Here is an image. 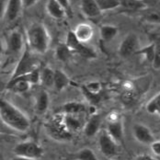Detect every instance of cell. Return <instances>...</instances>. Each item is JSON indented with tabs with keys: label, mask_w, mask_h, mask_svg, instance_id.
<instances>
[{
	"label": "cell",
	"mask_w": 160,
	"mask_h": 160,
	"mask_svg": "<svg viewBox=\"0 0 160 160\" xmlns=\"http://www.w3.org/2000/svg\"><path fill=\"white\" fill-rule=\"evenodd\" d=\"M0 116L2 122L17 132H24L30 128V121L28 117L9 101L1 99Z\"/></svg>",
	"instance_id": "6da1fadb"
},
{
	"label": "cell",
	"mask_w": 160,
	"mask_h": 160,
	"mask_svg": "<svg viewBox=\"0 0 160 160\" xmlns=\"http://www.w3.org/2000/svg\"><path fill=\"white\" fill-rule=\"evenodd\" d=\"M27 47L34 53L43 54L48 51L51 38L46 27L41 22L32 23L26 32Z\"/></svg>",
	"instance_id": "7a4b0ae2"
},
{
	"label": "cell",
	"mask_w": 160,
	"mask_h": 160,
	"mask_svg": "<svg viewBox=\"0 0 160 160\" xmlns=\"http://www.w3.org/2000/svg\"><path fill=\"white\" fill-rule=\"evenodd\" d=\"M33 53L34 52H32V51L27 47V49L22 52V55L17 64L10 79L29 74L32 71H34L35 69L39 68V63L37 59L33 56Z\"/></svg>",
	"instance_id": "3957f363"
},
{
	"label": "cell",
	"mask_w": 160,
	"mask_h": 160,
	"mask_svg": "<svg viewBox=\"0 0 160 160\" xmlns=\"http://www.w3.org/2000/svg\"><path fill=\"white\" fill-rule=\"evenodd\" d=\"M64 43L70 48V50L73 52V53H78L84 58L93 59L97 57L95 50L88 46L84 42H81L77 38L74 31H69L67 32Z\"/></svg>",
	"instance_id": "277c9868"
},
{
	"label": "cell",
	"mask_w": 160,
	"mask_h": 160,
	"mask_svg": "<svg viewBox=\"0 0 160 160\" xmlns=\"http://www.w3.org/2000/svg\"><path fill=\"white\" fill-rule=\"evenodd\" d=\"M13 152L16 156L26 157L33 159H38L43 155V149L35 142L25 141L15 145Z\"/></svg>",
	"instance_id": "5b68a950"
},
{
	"label": "cell",
	"mask_w": 160,
	"mask_h": 160,
	"mask_svg": "<svg viewBox=\"0 0 160 160\" xmlns=\"http://www.w3.org/2000/svg\"><path fill=\"white\" fill-rule=\"evenodd\" d=\"M98 144L100 152L108 158H112L119 153L118 143L110 135L107 131H102L98 135Z\"/></svg>",
	"instance_id": "8992f818"
},
{
	"label": "cell",
	"mask_w": 160,
	"mask_h": 160,
	"mask_svg": "<svg viewBox=\"0 0 160 160\" xmlns=\"http://www.w3.org/2000/svg\"><path fill=\"white\" fill-rule=\"evenodd\" d=\"M139 46H140V41L138 36L135 33L131 32L128 33L124 37V39L121 42L118 52L122 58H127L136 53V52L140 49Z\"/></svg>",
	"instance_id": "52a82bcc"
},
{
	"label": "cell",
	"mask_w": 160,
	"mask_h": 160,
	"mask_svg": "<svg viewBox=\"0 0 160 160\" xmlns=\"http://www.w3.org/2000/svg\"><path fill=\"white\" fill-rule=\"evenodd\" d=\"M49 131L53 137L58 139H68L72 136L64 125V114L56 115L49 122Z\"/></svg>",
	"instance_id": "ba28073f"
},
{
	"label": "cell",
	"mask_w": 160,
	"mask_h": 160,
	"mask_svg": "<svg viewBox=\"0 0 160 160\" xmlns=\"http://www.w3.org/2000/svg\"><path fill=\"white\" fill-rule=\"evenodd\" d=\"M24 45V38L19 31L14 30L8 33L6 41V46L9 53L18 54L20 52H22Z\"/></svg>",
	"instance_id": "9c48e42d"
},
{
	"label": "cell",
	"mask_w": 160,
	"mask_h": 160,
	"mask_svg": "<svg viewBox=\"0 0 160 160\" xmlns=\"http://www.w3.org/2000/svg\"><path fill=\"white\" fill-rule=\"evenodd\" d=\"M82 92L86 98L94 106L101 100V90L102 86L99 82H88L82 86Z\"/></svg>",
	"instance_id": "30bf717a"
},
{
	"label": "cell",
	"mask_w": 160,
	"mask_h": 160,
	"mask_svg": "<svg viewBox=\"0 0 160 160\" xmlns=\"http://www.w3.org/2000/svg\"><path fill=\"white\" fill-rule=\"evenodd\" d=\"M132 133L136 141L143 144L150 145L156 140L151 130L143 124H135L132 128Z\"/></svg>",
	"instance_id": "8fae6325"
},
{
	"label": "cell",
	"mask_w": 160,
	"mask_h": 160,
	"mask_svg": "<svg viewBox=\"0 0 160 160\" xmlns=\"http://www.w3.org/2000/svg\"><path fill=\"white\" fill-rule=\"evenodd\" d=\"M22 8L23 6L21 0H8L4 11L5 19L9 22L16 20L21 13Z\"/></svg>",
	"instance_id": "7c38bea8"
},
{
	"label": "cell",
	"mask_w": 160,
	"mask_h": 160,
	"mask_svg": "<svg viewBox=\"0 0 160 160\" xmlns=\"http://www.w3.org/2000/svg\"><path fill=\"white\" fill-rule=\"evenodd\" d=\"M80 9L83 15L88 18H97L101 15L97 0H80Z\"/></svg>",
	"instance_id": "4fadbf2b"
},
{
	"label": "cell",
	"mask_w": 160,
	"mask_h": 160,
	"mask_svg": "<svg viewBox=\"0 0 160 160\" xmlns=\"http://www.w3.org/2000/svg\"><path fill=\"white\" fill-rule=\"evenodd\" d=\"M63 114H64V125L71 134L79 132L82 128L84 129L85 124L80 117L82 114H67V113H63Z\"/></svg>",
	"instance_id": "5bb4252c"
},
{
	"label": "cell",
	"mask_w": 160,
	"mask_h": 160,
	"mask_svg": "<svg viewBox=\"0 0 160 160\" xmlns=\"http://www.w3.org/2000/svg\"><path fill=\"white\" fill-rule=\"evenodd\" d=\"M74 32L77 38L81 42L87 43L93 38L94 29L88 23H80L78 25H77V27L74 30Z\"/></svg>",
	"instance_id": "9a60e30c"
},
{
	"label": "cell",
	"mask_w": 160,
	"mask_h": 160,
	"mask_svg": "<svg viewBox=\"0 0 160 160\" xmlns=\"http://www.w3.org/2000/svg\"><path fill=\"white\" fill-rule=\"evenodd\" d=\"M101 118L98 114H93L89 117L84 126V133L88 137H92L99 131L101 126Z\"/></svg>",
	"instance_id": "2e32d148"
},
{
	"label": "cell",
	"mask_w": 160,
	"mask_h": 160,
	"mask_svg": "<svg viewBox=\"0 0 160 160\" xmlns=\"http://www.w3.org/2000/svg\"><path fill=\"white\" fill-rule=\"evenodd\" d=\"M107 132L118 144L122 143L123 139V126L121 121L119 120L111 121L108 123Z\"/></svg>",
	"instance_id": "e0dca14e"
},
{
	"label": "cell",
	"mask_w": 160,
	"mask_h": 160,
	"mask_svg": "<svg viewBox=\"0 0 160 160\" xmlns=\"http://www.w3.org/2000/svg\"><path fill=\"white\" fill-rule=\"evenodd\" d=\"M46 10L49 15L55 19H63L66 16L64 9L57 0H48L46 4Z\"/></svg>",
	"instance_id": "ac0fdd59"
},
{
	"label": "cell",
	"mask_w": 160,
	"mask_h": 160,
	"mask_svg": "<svg viewBox=\"0 0 160 160\" xmlns=\"http://www.w3.org/2000/svg\"><path fill=\"white\" fill-rule=\"evenodd\" d=\"M118 34H119V29L116 26L105 24L99 28V37L101 41L105 42H112L114 38H116V36H118Z\"/></svg>",
	"instance_id": "d6986e66"
},
{
	"label": "cell",
	"mask_w": 160,
	"mask_h": 160,
	"mask_svg": "<svg viewBox=\"0 0 160 160\" xmlns=\"http://www.w3.org/2000/svg\"><path fill=\"white\" fill-rule=\"evenodd\" d=\"M50 103L48 92L45 89H40L36 94V110L39 113H44L47 111Z\"/></svg>",
	"instance_id": "ffe728a7"
},
{
	"label": "cell",
	"mask_w": 160,
	"mask_h": 160,
	"mask_svg": "<svg viewBox=\"0 0 160 160\" xmlns=\"http://www.w3.org/2000/svg\"><path fill=\"white\" fill-rule=\"evenodd\" d=\"M70 79L64 71L60 69L54 70V86L53 88L57 91H62L68 87Z\"/></svg>",
	"instance_id": "44dd1931"
},
{
	"label": "cell",
	"mask_w": 160,
	"mask_h": 160,
	"mask_svg": "<svg viewBox=\"0 0 160 160\" xmlns=\"http://www.w3.org/2000/svg\"><path fill=\"white\" fill-rule=\"evenodd\" d=\"M41 84L45 88H53L54 86V70L45 66L41 69Z\"/></svg>",
	"instance_id": "7402d4cb"
},
{
	"label": "cell",
	"mask_w": 160,
	"mask_h": 160,
	"mask_svg": "<svg viewBox=\"0 0 160 160\" xmlns=\"http://www.w3.org/2000/svg\"><path fill=\"white\" fill-rule=\"evenodd\" d=\"M63 109H64V113H67V114H83L88 111L83 103L77 101H70L65 103Z\"/></svg>",
	"instance_id": "603a6c76"
},
{
	"label": "cell",
	"mask_w": 160,
	"mask_h": 160,
	"mask_svg": "<svg viewBox=\"0 0 160 160\" xmlns=\"http://www.w3.org/2000/svg\"><path fill=\"white\" fill-rule=\"evenodd\" d=\"M73 52L65 43H60L55 49V57L61 62H67L72 57Z\"/></svg>",
	"instance_id": "cb8c5ba5"
},
{
	"label": "cell",
	"mask_w": 160,
	"mask_h": 160,
	"mask_svg": "<svg viewBox=\"0 0 160 160\" xmlns=\"http://www.w3.org/2000/svg\"><path fill=\"white\" fill-rule=\"evenodd\" d=\"M122 6L129 11H141L146 8V4L143 0H123Z\"/></svg>",
	"instance_id": "d4e9b609"
},
{
	"label": "cell",
	"mask_w": 160,
	"mask_h": 160,
	"mask_svg": "<svg viewBox=\"0 0 160 160\" xmlns=\"http://www.w3.org/2000/svg\"><path fill=\"white\" fill-rule=\"evenodd\" d=\"M101 12L110 11L122 7V0H97Z\"/></svg>",
	"instance_id": "484cf974"
},
{
	"label": "cell",
	"mask_w": 160,
	"mask_h": 160,
	"mask_svg": "<svg viewBox=\"0 0 160 160\" xmlns=\"http://www.w3.org/2000/svg\"><path fill=\"white\" fill-rule=\"evenodd\" d=\"M145 110L149 114H158L160 116V92L147 102Z\"/></svg>",
	"instance_id": "4316f807"
},
{
	"label": "cell",
	"mask_w": 160,
	"mask_h": 160,
	"mask_svg": "<svg viewBox=\"0 0 160 160\" xmlns=\"http://www.w3.org/2000/svg\"><path fill=\"white\" fill-rule=\"evenodd\" d=\"M135 54L143 55L144 59H146V61H148L152 64L153 60H154V55H155V43H151L144 48L139 49Z\"/></svg>",
	"instance_id": "83f0119b"
},
{
	"label": "cell",
	"mask_w": 160,
	"mask_h": 160,
	"mask_svg": "<svg viewBox=\"0 0 160 160\" xmlns=\"http://www.w3.org/2000/svg\"><path fill=\"white\" fill-rule=\"evenodd\" d=\"M77 160H98L96 154L90 148H82L76 155Z\"/></svg>",
	"instance_id": "f1b7e54d"
},
{
	"label": "cell",
	"mask_w": 160,
	"mask_h": 160,
	"mask_svg": "<svg viewBox=\"0 0 160 160\" xmlns=\"http://www.w3.org/2000/svg\"><path fill=\"white\" fill-rule=\"evenodd\" d=\"M144 20L153 24H160V11L150 10L144 14Z\"/></svg>",
	"instance_id": "f546056e"
},
{
	"label": "cell",
	"mask_w": 160,
	"mask_h": 160,
	"mask_svg": "<svg viewBox=\"0 0 160 160\" xmlns=\"http://www.w3.org/2000/svg\"><path fill=\"white\" fill-rule=\"evenodd\" d=\"M152 66L156 70L160 69V40L158 42H155V55H154Z\"/></svg>",
	"instance_id": "4dcf8cb0"
},
{
	"label": "cell",
	"mask_w": 160,
	"mask_h": 160,
	"mask_svg": "<svg viewBox=\"0 0 160 160\" xmlns=\"http://www.w3.org/2000/svg\"><path fill=\"white\" fill-rule=\"evenodd\" d=\"M57 2L64 8L67 16H72L73 15V10H72V7H71V4H70V0H57Z\"/></svg>",
	"instance_id": "1f68e13d"
},
{
	"label": "cell",
	"mask_w": 160,
	"mask_h": 160,
	"mask_svg": "<svg viewBox=\"0 0 160 160\" xmlns=\"http://www.w3.org/2000/svg\"><path fill=\"white\" fill-rule=\"evenodd\" d=\"M150 148L154 155L160 156V141L155 140L152 144H150Z\"/></svg>",
	"instance_id": "d6a6232c"
},
{
	"label": "cell",
	"mask_w": 160,
	"mask_h": 160,
	"mask_svg": "<svg viewBox=\"0 0 160 160\" xmlns=\"http://www.w3.org/2000/svg\"><path fill=\"white\" fill-rule=\"evenodd\" d=\"M39 0H21L22 2V6L23 8H30L32 6H34L35 4L38 3Z\"/></svg>",
	"instance_id": "836d02e7"
},
{
	"label": "cell",
	"mask_w": 160,
	"mask_h": 160,
	"mask_svg": "<svg viewBox=\"0 0 160 160\" xmlns=\"http://www.w3.org/2000/svg\"><path fill=\"white\" fill-rule=\"evenodd\" d=\"M134 160H157L154 157L149 156V155H142L139 156L138 158H136Z\"/></svg>",
	"instance_id": "e575fe53"
},
{
	"label": "cell",
	"mask_w": 160,
	"mask_h": 160,
	"mask_svg": "<svg viewBox=\"0 0 160 160\" xmlns=\"http://www.w3.org/2000/svg\"><path fill=\"white\" fill-rule=\"evenodd\" d=\"M12 160H36L33 158H26V157H19V156H16L15 158H13Z\"/></svg>",
	"instance_id": "d590c367"
}]
</instances>
